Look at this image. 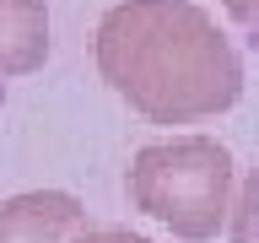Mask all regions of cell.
Wrapping results in <instances>:
<instances>
[{"label": "cell", "mask_w": 259, "mask_h": 243, "mask_svg": "<svg viewBox=\"0 0 259 243\" xmlns=\"http://www.w3.org/2000/svg\"><path fill=\"white\" fill-rule=\"evenodd\" d=\"M70 243H151V238L130 232V227H87V232H76Z\"/></svg>", "instance_id": "8992f818"}, {"label": "cell", "mask_w": 259, "mask_h": 243, "mask_svg": "<svg viewBox=\"0 0 259 243\" xmlns=\"http://www.w3.org/2000/svg\"><path fill=\"white\" fill-rule=\"evenodd\" d=\"M227 232H232V243H259V162L248 168L243 189L232 194V211H227Z\"/></svg>", "instance_id": "5b68a950"}, {"label": "cell", "mask_w": 259, "mask_h": 243, "mask_svg": "<svg viewBox=\"0 0 259 243\" xmlns=\"http://www.w3.org/2000/svg\"><path fill=\"white\" fill-rule=\"evenodd\" d=\"M222 6H227L232 16H238L243 27H259V0H222Z\"/></svg>", "instance_id": "52a82bcc"}, {"label": "cell", "mask_w": 259, "mask_h": 243, "mask_svg": "<svg viewBox=\"0 0 259 243\" xmlns=\"http://www.w3.org/2000/svg\"><path fill=\"white\" fill-rule=\"evenodd\" d=\"M49 60V6L0 0V76H32Z\"/></svg>", "instance_id": "277c9868"}, {"label": "cell", "mask_w": 259, "mask_h": 243, "mask_svg": "<svg viewBox=\"0 0 259 243\" xmlns=\"http://www.w3.org/2000/svg\"><path fill=\"white\" fill-rule=\"evenodd\" d=\"M92 49L103 81L151 125L210 119L243 92V54L189 0H119Z\"/></svg>", "instance_id": "6da1fadb"}, {"label": "cell", "mask_w": 259, "mask_h": 243, "mask_svg": "<svg viewBox=\"0 0 259 243\" xmlns=\"http://www.w3.org/2000/svg\"><path fill=\"white\" fill-rule=\"evenodd\" d=\"M130 200L173 238L205 243L232 211V151L216 135H167L130 157Z\"/></svg>", "instance_id": "7a4b0ae2"}, {"label": "cell", "mask_w": 259, "mask_h": 243, "mask_svg": "<svg viewBox=\"0 0 259 243\" xmlns=\"http://www.w3.org/2000/svg\"><path fill=\"white\" fill-rule=\"evenodd\" d=\"M81 227L87 211L65 189H27L0 200V243H70Z\"/></svg>", "instance_id": "3957f363"}]
</instances>
